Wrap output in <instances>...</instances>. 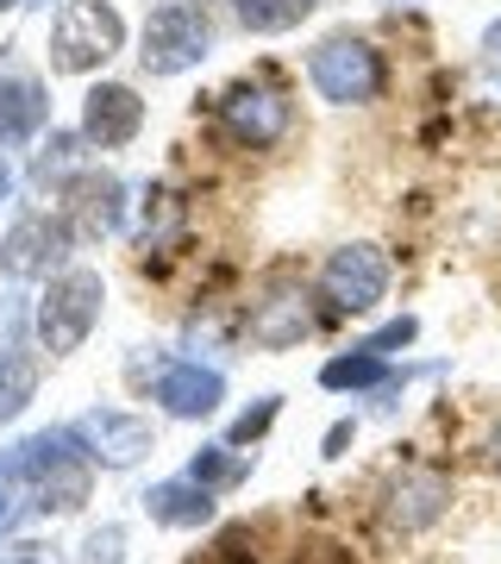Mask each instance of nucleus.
<instances>
[{"label":"nucleus","mask_w":501,"mask_h":564,"mask_svg":"<svg viewBox=\"0 0 501 564\" xmlns=\"http://www.w3.org/2000/svg\"><path fill=\"white\" fill-rule=\"evenodd\" d=\"M445 502H451V484L439 470H401L389 484V496H382V521L401 527V533H421V527H433L445 514Z\"/></svg>","instance_id":"12"},{"label":"nucleus","mask_w":501,"mask_h":564,"mask_svg":"<svg viewBox=\"0 0 501 564\" xmlns=\"http://www.w3.org/2000/svg\"><path fill=\"white\" fill-rule=\"evenodd\" d=\"M482 51H489V57H501V20L489 25V32H482Z\"/></svg>","instance_id":"28"},{"label":"nucleus","mask_w":501,"mask_h":564,"mask_svg":"<svg viewBox=\"0 0 501 564\" xmlns=\"http://www.w3.org/2000/svg\"><path fill=\"white\" fill-rule=\"evenodd\" d=\"M76 245V226L63 220H51V214H25V220H13V232L0 239V270L13 282H32V276H51L63 263V251Z\"/></svg>","instance_id":"8"},{"label":"nucleus","mask_w":501,"mask_h":564,"mask_svg":"<svg viewBox=\"0 0 501 564\" xmlns=\"http://www.w3.org/2000/svg\"><path fill=\"white\" fill-rule=\"evenodd\" d=\"M32 395H39V358L20 345H0V426L20 421Z\"/></svg>","instance_id":"17"},{"label":"nucleus","mask_w":501,"mask_h":564,"mask_svg":"<svg viewBox=\"0 0 501 564\" xmlns=\"http://www.w3.org/2000/svg\"><path fill=\"white\" fill-rule=\"evenodd\" d=\"M358 440V421H339L333 433H326V458H345V445Z\"/></svg>","instance_id":"26"},{"label":"nucleus","mask_w":501,"mask_h":564,"mask_svg":"<svg viewBox=\"0 0 501 564\" xmlns=\"http://www.w3.org/2000/svg\"><path fill=\"white\" fill-rule=\"evenodd\" d=\"M276 414H282V395H263L251 414H239V426H232V445H251L258 433H270V421H276Z\"/></svg>","instance_id":"23"},{"label":"nucleus","mask_w":501,"mask_h":564,"mask_svg":"<svg viewBox=\"0 0 501 564\" xmlns=\"http://www.w3.org/2000/svg\"><path fill=\"white\" fill-rule=\"evenodd\" d=\"M51 126V95L39 76H0V144H25Z\"/></svg>","instance_id":"14"},{"label":"nucleus","mask_w":501,"mask_h":564,"mask_svg":"<svg viewBox=\"0 0 501 564\" xmlns=\"http://www.w3.org/2000/svg\"><path fill=\"white\" fill-rule=\"evenodd\" d=\"M307 82H314V95L333 107H363L382 95V51L370 39H326L314 57H307Z\"/></svg>","instance_id":"4"},{"label":"nucleus","mask_w":501,"mask_h":564,"mask_svg":"<svg viewBox=\"0 0 501 564\" xmlns=\"http://www.w3.org/2000/svg\"><path fill=\"white\" fill-rule=\"evenodd\" d=\"M220 120L239 144L270 151V144L288 132V95H276V88H232L220 101Z\"/></svg>","instance_id":"11"},{"label":"nucleus","mask_w":501,"mask_h":564,"mask_svg":"<svg viewBox=\"0 0 501 564\" xmlns=\"http://www.w3.org/2000/svg\"><path fill=\"white\" fill-rule=\"evenodd\" d=\"M320 295L339 314H370V307H382V295H389V258H382L377 245H339L320 270Z\"/></svg>","instance_id":"7"},{"label":"nucleus","mask_w":501,"mask_h":564,"mask_svg":"<svg viewBox=\"0 0 501 564\" xmlns=\"http://www.w3.org/2000/svg\"><path fill=\"white\" fill-rule=\"evenodd\" d=\"M188 477L207 489H232L251 477V452H239V445H200L195 458H188Z\"/></svg>","instance_id":"19"},{"label":"nucleus","mask_w":501,"mask_h":564,"mask_svg":"<svg viewBox=\"0 0 501 564\" xmlns=\"http://www.w3.org/2000/svg\"><path fill=\"white\" fill-rule=\"evenodd\" d=\"M495 464H501V440H495Z\"/></svg>","instance_id":"30"},{"label":"nucleus","mask_w":501,"mask_h":564,"mask_svg":"<svg viewBox=\"0 0 501 564\" xmlns=\"http://www.w3.org/2000/svg\"><path fill=\"white\" fill-rule=\"evenodd\" d=\"M69 151H76V139H69V132H51V144H44V158L32 163V176H39L44 188H51V176H63V170H69Z\"/></svg>","instance_id":"24"},{"label":"nucleus","mask_w":501,"mask_h":564,"mask_svg":"<svg viewBox=\"0 0 501 564\" xmlns=\"http://www.w3.org/2000/svg\"><path fill=\"white\" fill-rule=\"evenodd\" d=\"M207 44H214V25H207V13L195 0H163L157 13L144 20L139 63H144V76H182V69H195L207 57Z\"/></svg>","instance_id":"5"},{"label":"nucleus","mask_w":501,"mask_h":564,"mask_svg":"<svg viewBox=\"0 0 501 564\" xmlns=\"http://www.w3.org/2000/svg\"><path fill=\"white\" fill-rule=\"evenodd\" d=\"M144 126V101L139 88H126V82H100L88 88V101H81V139L100 144V151H126V144L139 139Z\"/></svg>","instance_id":"10"},{"label":"nucleus","mask_w":501,"mask_h":564,"mask_svg":"<svg viewBox=\"0 0 501 564\" xmlns=\"http://www.w3.org/2000/svg\"><path fill=\"white\" fill-rule=\"evenodd\" d=\"M126 44V20L107 0H69L51 25V69L57 76H88Z\"/></svg>","instance_id":"3"},{"label":"nucleus","mask_w":501,"mask_h":564,"mask_svg":"<svg viewBox=\"0 0 501 564\" xmlns=\"http://www.w3.org/2000/svg\"><path fill=\"white\" fill-rule=\"evenodd\" d=\"M100 302H107V289H100L95 270H57L51 276V289L39 295V307H32V326H39V345L51 351V358H69L88 333H95L100 321Z\"/></svg>","instance_id":"2"},{"label":"nucleus","mask_w":501,"mask_h":564,"mask_svg":"<svg viewBox=\"0 0 501 564\" xmlns=\"http://www.w3.org/2000/svg\"><path fill=\"white\" fill-rule=\"evenodd\" d=\"M314 333V314H307V289L301 282H276L258 307H251V339L282 351V345H301Z\"/></svg>","instance_id":"13"},{"label":"nucleus","mask_w":501,"mask_h":564,"mask_svg":"<svg viewBox=\"0 0 501 564\" xmlns=\"http://www.w3.org/2000/svg\"><path fill=\"white\" fill-rule=\"evenodd\" d=\"M0 564H69L63 545H44V540H20L13 552H0Z\"/></svg>","instance_id":"25"},{"label":"nucleus","mask_w":501,"mask_h":564,"mask_svg":"<svg viewBox=\"0 0 501 564\" xmlns=\"http://www.w3.org/2000/svg\"><path fill=\"white\" fill-rule=\"evenodd\" d=\"M32 7H51V0H32Z\"/></svg>","instance_id":"32"},{"label":"nucleus","mask_w":501,"mask_h":564,"mask_svg":"<svg viewBox=\"0 0 501 564\" xmlns=\"http://www.w3.org/2000/svg\"><path fill=\"white\" fill-rule=\"evenodd\" d=\"M144 514H151L157 527H207L214 521V489L195 484V477L182 470V477H170V484L144 489Z\"/></svg>","instance_id":"15"},{"label":"nucleus","mask_w":501,"mask_h":564,"mask_svg":"<svg viewBox=\"0 0 501 564\" xmlns=\"http://www.w3.org/2000/svg\"><path fill=\"white\" fill-rule=\"evenodd\" d=\"M0 470L32 496L39 514H76V508L95 496V458L76 445L69 426L32 433L25 445H13V458H0Z\"/></svg>","instance_id":"1"},{"label":"nucleus","mask_w":501,"mask_h":564,"mask_svg":"<svg viewBox=\"0 0 501 564\" xmlns=\"http://www.w3.org/2000/svg\"><path fill=\"white\" fill-rule=\"evenodd\" d=\"M120 182L113 176H95V170H81L76 182H69V214L81 220V232L95 239V232H113L120 226Z\"/></svg>","instance_id":"16"},{"label":"nucleus","mask_w":501,"mask_h":564,"mask_svg":"<svg viewBox=\"0 0 501 564\" xmlns=\"http://www.w3.org/2000/svg\"><path fill=\"white\" fill-rule=\"evenodd\" d=\"M0 7H20V0H0Z\"/></svg>","instance_id":"31"},{"label":"nucleus","mask_w":501,"mask_h":564,"mask_svg":"<svg viewBox=\"0 0 501 564\" xmlns=\"http://www.w3.org/2000/svg\"><path fill=\"white\" fill-rule=\"evenodd\" d=\"M7 521H13V477L0 470V533H7Z\"/></svg>","instance_id":"27"},{"label":"nucleus","mask_w":501,"mask_h":564,"mask_svg":"<svg viewBox=\"0 0 501 564\" xmlns=\"http://www.w3.org/2000/svg\"><path fill=\"white\" fill-rule=\"evenodd\" d=\"M389 377H395V370H389V358L363 351V345H358V351H339V358L320 364V383H326V389H351V395H358V389H382Z\"/></svg>","instance_id":"18"},{"label":"nucleus","mask_w":501,"mask_h":564,"mask_svg":"<svg viewBox=\"0 0 501 564\" xmlns=\"http://www.w3.org/2000/svg\"><path fill=\"white\" fill-rule=\"evenodd\" d=\"M69 433H76V445L100 470H132L151 452V421L132 414V408H88V414L69 421Z\"/></svg>","instance_id":"6"},{"label":"nucleus","mask_w":501,"mask_h":564,"mask_svg":"<svg viewBox=\"0 0 501 564\" xmlns=\"http://www.w3.org/2000/svg\"><path fill=\"white\" fill-rule=\"evenodd\" d=\"M81 564H126V527L120 521L88 527V540H81Z\"/></svg>","instance_id":"21"},{"label":"nucleus","mask_w":501,"mask_h":564,"mask_svg":"<svg viewBox=\"0 0 501 564\" xmlns=\"http://www.w3.org/2000/svg\"><path fill=\"white\" fill-rule=\"evenodd\" d=\"M232 13L244 32H288L314 13V0H232Z\"/></svg>","instance_id":"20"},{"label":"nucleus","mask_w":501,"mask_h":564,"mask_svg":"<svg viewBox=\"0 0 501 564\" xmlns=\"http://www.w3.org/2000/svg\"><path fill=\"white\" fill-rule=\"evenodd\" d=\"M7 195H13V170H7V163H0V202H7Z\"/></svg>","instance_id":"29"},{"label":"nucleus","mask_w":501,"mask_h":564,"mask_svg":"<svg viewBox=\"0 0 501 564\" xmlns=\"http://www.w3.org/2000/svg\"><path fill=\"white\" fill-rule=\"evenodd\" d=\"M414 339H421V321H414V314H401V321H389L382 333H370V339H363V351L389 358V351H407Z\"/></svg>","instance_id":"22"},{"label":"nucleus","mask_w":501,"mask_h":564,"mask_svg":"<svg viewBox=\"0 0 501 564\" xmlns=\"http://www.w3.org/2000/svg\"><path fill=\"white\" fill-rule=\"evenodd\" d=\"M151 402H157L163 414H176V421H207V414H220V402H226V377L220 370H200L195 358H176L151 377Z\"/></svg>","instance_id":"9"}]
</instances>
